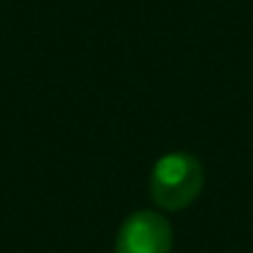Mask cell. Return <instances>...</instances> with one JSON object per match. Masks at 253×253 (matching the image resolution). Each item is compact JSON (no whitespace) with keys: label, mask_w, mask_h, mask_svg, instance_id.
I'll return each mask as SVG.
<instances>
[{"label":"cell","mask_w":253,"mask_h":253,"mask_svg":"<svg viewBox=\"0 0 253 253\" xmlns=\"http://www.w3.org/2000/svg\"><path fill=\"white\" fill-rule=\"evenodd\" d=\"M169 227L156 213H138L123 227L118 238V253H167Z\"/></svg>","instance_id":"2"},{"label":"cell","mask_w":253,"mask_h":253,"mask_svg":"<svg viewBox=\"0 0 253 253\" xmlns=\"http://www.w3.org/2000/svg\"><path fill=\"white\" fill-rule=\"evenodd\" d=\"M200 189V167L184 153H173L158 162L151 175V193L158 205L167 209H180Z\"/></svg>","instance_id":"1"}]
</instances>
